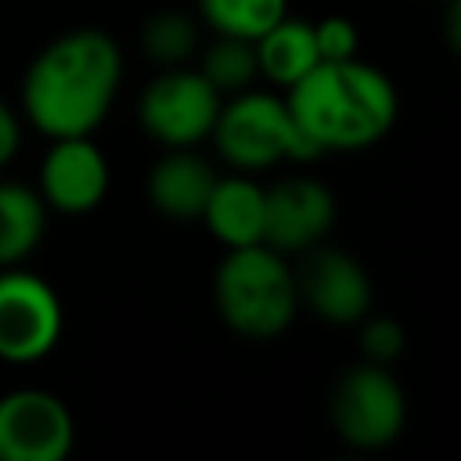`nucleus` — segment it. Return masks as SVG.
<instances>
[{
	"mask_svg": "<svg viewBox=\"0 0 461 461\" xmlns=\"http://www.w3.org/2000/svg\"><path fill=\"white\" fill-rule=\"evenodd\" d=\"M198 14L212 36H238L256 43L274 22L288 14V0H198Z\"/></svg>",
	"mask_w": 461,
	"mask_h": 461,
	"instance_id": "f3484780",
	"label": "nucleus"
},
{
	"mask_svg": "<svg viewBox=\"0 0 461 461\" xmlns=\"http://www.w3.org/2000/svg\"><path fill=\"white\" fill-rule=\"evenodd\" d=\"M335 227V194L317 176H285L267 187L263 245L277 252H306Z\"/></svg>",
	"mask_w": 461,
	"mask_h": 461,
	"instance_id": "9d476101",
	"label": "nucleus"
},
{
	"mask_svg": "<svg viewBox=\"0 0 461 461\" xmlns=\"http://www.w3.org/2000/svg\"><path fill=\"white\" fill-rule=\"evenodd\" d=\"M263 209H267V187L252 180V173L234 169L230 176H216L198 220H205L209 234L223 249H245L263 241Z\"/></svg>",
	"mask_w": 461,
	"mask_h": 461,
	"instance_id": "ddd939ff",
	"label": "nucleus"
},
{
	"mask_svg": "<svg viewBox=\"0 0 461 461\" xmlns=\"http://www.w3.org/2000/svg\"><path fill=\"white\" fill-rule=\"evenodd\" d=\"M216 176V166L194 148H162L148 169V202L169 220H198Z\"/></svg>",
	"mask_w": 461,
	"mask_h": 461,
	"instance_id": "f8f14e48",
	"label": "nucleus"
},
{
	"mask_svg": "<svg viewBox=\"0 0 461 461\" xmlns=\"http://www.w3.org/2000/svg\"><path fill=\"white\" fill-rule=\"evenodd\" d=\"M212 299L220 321L241 339H277L299 313L295 270L285 252L270 245L227 249L212 277Z\"/></svg>",
	"mask_w": 461,
	"mask_h": 461,
	"instance_id": "7ed1b4c3",
	"label": "nucleus"
},
{
	"mask_svg": "<svg viewBox=\"0 0 461 461\" xmlns=\"http://www.w3.org/2000/svg\"><path fill=\"white\" fill-rule=\"evenodd\" d=\"M285 101L321 155L375 148L400 115L393 79L357 54L342 61H317L285 90Z\"/></svg>",
	"mask_w": 461,
	"mask_h": 461,
	"instance_id": "f03ea898",
	"label": "nucleus"
},
{
	"mask_svg": "<svg viewBox=\"0 0 461 461\" xmlns=\"http://www.w3.org/2000/svg\"><path fill=\"white\" fill-rule=\"evenodd\" d=\"M47 234V202L36 187L0 180V267L25 263Z\"/></svg>",
	"mask_w": 461,
	"mask_h": 461,
	"instance_id": "2eb2a0df",
	"label": "nucleus"
},
{
	"mask_svg": "<svg viewBox=\"0 0 461 461\" xmlns=\"http://www.w3.org/2000/svg\"><path fill=\"white\" fill-rule=\"evenodd\" d=\"M317 61H321V54H317V40H313V22H306V18L285 14L256 40L259 79H267L281 90L299 83Z\"/></svg>",
	"mask_w": 461,
	"mask_h": 461,
	"instance_id": "4468645a",
	"label": "nucleus"
},
{
	"mask_svg": "<svg viewBox=\"0 0 461 461\" xmlns=\"http://www.w3.org/2000/svg\"><path fill=\"white\" fill-rule=\"evenodd\" d=\"M313 40H317L321 61H342L360 50V32L346 14H328L313 22Z\"/></svg>",
	"mask_w": 461,
	"mask_h": 461,
	"instance_id": "aec40b11",
	"label": "nucleus"
},
{
	"mask_svg": "<svg viewBox=\"0 0 461 461\" xmlns=\"http://www.w3.org/2000/svg\"><path fill=\"white\" fill-rule=\"evenodd\" d=\"M122 83L119 43L94 25L54 36L25 68L22 112L54 137H90L115 104Z\"/></svg>",
	"mask_w": 461,
	"mask_h": 461,
	"instance_id": "f257e3e1",
	"label": "nucleus"
},
{
	"mask_svg": "<svg viewBox=\"0 0 461 461\" xmlns=\"http://www.w3.org/2000/svg\"><path fill=\"white\" fill-rule=\"evenodd\" d=\"M18 144H22V122L7 104V97L0 94V169L18 155Z\"/></svg>",
	"mask_w": 461,
	"mask_h": 461,
	"instance_id": "412c9836",
	"label": "nucleus"
},
{
	"mask_svg": "<svg viewBox=\"0 0 461 461\" xmlns=\"http://www.w3.org/2000/svg\"><path fill=\"white\" fill-rule=\"evenodd\" d=\"M357 328H360V353H364V360H375V364H389L393 367L403 357L407 331H403V324L396 317L371 310Z\"/></svg>",
	"mask_w": 461,
	"mask_h": 461,
	"instance_id": "6ab92c4d",
	"label": "nucleus"
},
{
	"mask_svg": "<svg viewBox=\"0 0 461 461\" xmlns=\"http://www.w3.org/2000/svg\"><path fill=\"white\" fill-rule=\"evenodd\" d=\"M216 155L238 173H259L281 162H313L321 151L299 130L288 101L270 90H241L223 97L212 126Z\"/></svg>",
	"mask_w": 461,
	"mask_h": 461,
	"instance_id": "20e7f679",
	"label": "nucleus"
},
{
	"mask_svg": "<svg viewBox=\"0 0 461 461\" xmlns=\"http://www.w3.org/2000/svg\"><path fill=\"white\" fill-rule=\"evenodd\" d=\"M299 256H303L299 267H292L299 306L313 310L324 324H335V328L360 324L375 310V285L357 256L324 241L310 245Z\"/></svg>",
	"mask_w": 461,
	"mask_h": 461,
	"instance_id": "6e6552de",
	"label": "nucleus"
},
{
	"mask_svg": "<svg viewBox=\"0 0 461 461\" xmlns=\"http://www.w3.org/2000/svg\"><path fill=\"white\" fill-rule=\"evenodd\" d=\"M198 47H202V25L187 11L166 7V11H155L140 25V50L158 68L191 65L194 54H198Z\"/></svg>",
	"mask_w": 461,
	"mask_h": 461,
	"instance_id": "dca6fc26",
	"label": "nucleus"
},
{
	"mask_svg": "<svg viewBox=\"0 0 461 461\" xmlns=\"http://www.w3.org/2000/svg\"><path fill=\"white\" fill-rule=\"evenodd\" d=\"M331 425L353 450H382L407 425V393L389 364L360 360L346 367L331 389Z\"/></svg>",
	"mask_w": 461,
	"mask_h": 461,
	"instance_id": "39448f33",
	"label": "nucleus"
},
{
	"mask_svg": "<svg viewBox=\"0 0 461 461\" xmlns=\"http://www.w3.org/2000/svg\"><path fill=\"white\" fill-rule=\"evenodd\" d=\"M65 328V310L50 281L18 267H0V360H43Z\"/></svg>",
	"mask_w": 461,
	"mask_h": 461,
	"instance_id": "0eeeda50",
	"label": "nucleus"
},
{
	"mask_svg": "<svg viewBox=\"0 0 461 461\" xmlns=\"http://www.w3.org/2000/svg\"><path fill=\"white\" fill-rule=\"evenodd\" d=\"M223 94L191 65L162 68L137 101L144 133L162 148H198L220 115Z\"/></svg>",
	"mask_w": 461,
	"mask_h": 461,
	"instance_id": "423d86ee",
	"label": "nucleus"
},
{
	"mask_svg": "<svg viewBox=\"0 0 461 461\" xmlns=\"http://www.w3.org/2000/svg\"><path fill=\"white\" fill-rule=\"evenodd\" d=\"M443 40H447L450 54L461 58V0H447V7H443Z\"/></svg>",
	"mask_w": 461,
	"mask_h": 461,
	"instance_id": "4be33fe9",
	"label": "nucleus"
},
{
	"mask_svg": "<svg viewBox=\"0 0 461 461\" xmlns=\"http://www.w3.org/2000/svg\"><path fill=\"white\" fill-rule=\"evenodd\" d=\"M198 72L223 94H241L259 79V65H256V43L252 40H238V36H212V43L202 50L198 58Z\"/></svg>",
	"mask_w": 461,
	"mask_h": 461,
	"instance_id": "a211bd4d",
	"label": "nucleus"
},
{
	"mask_svg": "<svg viewBox=\"0 0 461 461\" xmlns=\"http://www.w3.org/2000/svg\"><path fill=\"white\" fill-rule=\"evenodd\" d=\"M108 158L90 137H54L40 162V198L47 209L83 216L108 194Z\"/></svg>",
	"mask_w": 461,
	"mask_h": 461,
	"instance_id": "9b49d317",
	"label": "nucleus"
},
{
	"mask_svg": "<svg viewBox=\"0 0 461 461\" xmlns=\"http://www.w3.org/2000/svg\"><path fill=\"white\" fill-rule=\"evenodd\" d=\"M72 443L76 421L61 396L47 389L0 396V461H61Z\"/></svg>",
	"mask_w": 461,
	"mask_h": 461,
	"instance_id": "1a4fd4ad",
	"label": "nucleus"
}]
</instances>
